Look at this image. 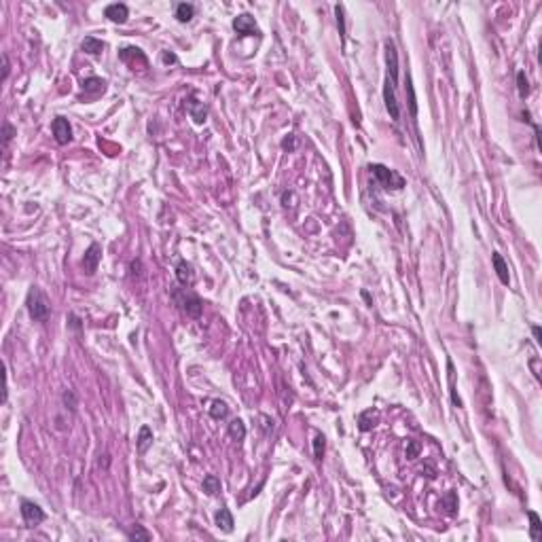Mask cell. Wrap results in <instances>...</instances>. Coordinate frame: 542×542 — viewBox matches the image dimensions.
<instances>
[{
	"instance_id": "ba28073f",
	"label": "cell",
	"mask_w": 542,
	"mask_h": 542,
	"mask_svg": "<svg viewBox=\"0 0 542 542\" xmlns=\"http://www.w3.org/2000/svg\"><path fill=\"white\" fill-rule=\"evenodd\" d=\"M386 62H388V79L396 87V83H398V53H396V47H394L392 40H386Z\"/></svg>"
},
{
	"instance_id": "d6986e66",
	"label": "cell",
	"mask_w": 542,
	"mask_h": 542,
	"mask_svg": "<svg viewBox=\"0 0 542 542\" xmlns=\"http://www.w3.org/2000/svg\"><path fill=\"white\" fill-rule=\"evenodd\" d=\"M377 417H379V413L375 411V409H368V411H364L362 415L358 417V424H360V430H371V428H373L375 424H377Z\"/></svg>"
},
{
	"instance_id": "4fadbf2b",
	"label": "cell",
	"mask_w": 542,
	"mask_h": 542,
	"mask_svg": "<svg viewBox=\"0 0 542 542\" xmlns=\"http://www.w3.org/2000/svg\"><path fill=\"white\" fill-rule=\"evenodd\" d=\"M491 261H494V267H496V274H498V278H500V282H502V284H510V276H508V267H506V263H504V259H502V254H500V252H494V254H491Z\"/></svg>"
},
{
	"instance_id": "484cf974",
	"label": "cell",
	"mask_w": 542,
	"mask_h": 542,
	"mask_svg": "<svg viewBox=\"0 0 542 542\" xmlns=\"http://www.w3.org/2000/svg\"><path fill=\"white\" fill-rule=\"evenodd\" d=\"M335 15H337L339 34H341V38H346V11H343V5H337L335 7Z\"/></svg>"
},
{
	"instance_id": "e575fe53",
	"label": "cell",
	"mask_w": 542,
	"mask_h": 542,
	"mask_svg": "<svg viewBox=\"0 0 542 542\" xmlns=\"http://www.w3.org/2000/svg\"><path fill=\"white\" fill-rule=\"evenodd\" d=\"M532 368H534V377L540 381V368H538V360H536V358L532 360Z\"/></svg>"
},
{
	"instance_id": "277c9868",
	"label": "cell",
	"mask_w": 542,
	"mask_h": 542,
	"mask_svg": "<svg viewBox=\"0 0 542 542\" xmlns=\"http://www.w3.org/2000/svg\"><path fill=\"white\" fill-rule=\"evenodd\" d=\"M383 102H386V110L392 121L401 119V106L396 102V93H394V85L390 79H386V85H383Z\"/></svg>"
},
{
	"instance_id": "ffe728a7",
	"label": "cell",
	"mask_w": 542,
	"mask_h": 542,
	"mask_svg": "<svg viewBox=\"0 0 542 542\" xmlns=\"http://www.w3.org/2000/svg\"><path fill=\"white\" fill-rule=\"evenodd\" d=\"M527 517H530V536H532V540H540L542 538V523H540L538 512L530 510V512H527Z\"/></svg>"
},
{
	"instance_id": "f546056e",
	"label": "cell",
	"mask_w": 542,
	"mask_h": 542,
	"mask_svg": "<svg viewBox=\"0 0 542 542\" xmlns=\"http://www.w3.org/2000/svg\"><path fill=\"white\" fill-rule=\"evenodd\" d=\"M13 136H15V127H13L11 123H5V125H3V138H5V146H7L9 142L13 140Z\"/></svg>"
},
{
	"instance_id": "f1b7e54d",
	"label": "cell",
	"mask_w": 542,
	"mask_h": 542,
	"mask_svg": "<svg viewBox=\"0 0 542 542\" xmlns=\"http://www.w3.org/2000/svg\"><path fill=\"white\" fill-rule=\"evenodd\" d=\"M313 455H316V460L324 458V436L322 434H316V438H313Z\"/></svg>"
},
{
	"instance_id": "4316f807",
	"label": "cell",
	"mask_w": 542,
	"mask_h": 542,
	"mask_svg": "<svg viewBox=\"0 0 542 542\" xmlns=\"http://www.w3.org/2000/svg\"><path fill=\"white\" fill-rule=\"evenodd\" d=\"M517 87H519V95L527 97V93H530V83H527V77H525L523 70L517 72Z\"/></svg>"
},
{
	"instance_id": "9c48e42d",
	"label": "cell",
	"mask_w": 542,
	"mask_h": 542,
	"mask_svg": "<svg viewBox=\"0 0 542 542\" xmlns=\"http://www.w3.org/2000/svg\"><path fill=\"white\" fill-rule=\"evenodd\" d=\"M233 28H235L237 34H259V28H256L254 17L246 15V13H244V15H237L233 19Z\"/></svg>"
},
{
	"instance_id": "cb8c5ba5",
	"label": "cell",
	"mask_w": 542,
	"mask_h": 542,
	"mask_svg": "<svg viewBox=\"0 0 542 542\" xmlns=\"http://www.w3.org/2000/svg\"><path fill=\"white\" fill-rule=\"evenodd\" d=\"M227 413H229V407H227V403H223V401H212L210 415H212L214 420H225V417H227Z\"/></svg>"
},
{
	"instance_id": "603a6c76",
	"label": "cell",
	"mask_w": 542,
	"mask_h": 542,
	"mask_svg": "<svg viewBox=\"0 0 542 542\" xmlns=\"http://www.w3.org/2000/svg\"><path fill=\"white\" fill-rule=\"evenodd\" d=\"M407 93H409V112L411 117H417V97H415V89H413V81L411 77H407Z\"/></svg>"
},
{
	"instance_id": "8992f818",
	"label": "cell",
	"mask_w": 542,
	"mask_h": 542,
	"mask_svg": "<svg viewBox=\"0 0 542 542\" xmlns=\"http://www.w3.org/2000/svg\"><path fill=\"white\" fill-rule=\"evenodd\" d=\"M51 130H53L55 140H58V144H68V142L72 140V127H70L68 119H64V117L53 119Z\"/></svg>"
},
{
	"instance_id": "836d02e7",
	"label": "cell",
	"mask_w": 542,
	"mask_h": 542,
	"mask_svg": "<svg viewBox=\"0 0 542 542\" xmlns=\"http://www.w3.org/2000/svg\"><path fill=\"white\" fill-rule=\"evenodd\" d=\"M532 333H534L536 343H542V333H540V326H534V329H532Z\"/></svg>"
},
{
	"instance_id": "8fae6325",
	"label": "cell",
	"mask_w": 542,
	"mask_h": 542,
	"mask_svg": "<svg viewBox=\"0 0 542 542\" xmlns=\"http://www.w3.org/2000/svg\"><path fill=\"white\" fill-rule=\"evenodd\" d=\"M214 523H216V527H218L220 532H225V534H231V532H233V525H235V521H233V517H231L229 508H225V506L216 512V517H214Z\"/></svg>"
},
{
	"instance_id": "30bf717a",
	"label": "cell",
	"mask_w": 542,
	"mask_h": 542,
	"mask_svg": "<svg viewBox=\"0 0 542 542\" xmlns=\"http://www.w3.org/2000/svg\"><path fill=\"white\" fill-rule=\"evenodd\" d=\"M104 15L110 19V21H115V23H125L127 21V15H130V11H127V5L123 3H112L104 9Z\"/></svg>"
},
{
	"instance_id": "7a4b0ae2",
	"label": "cell",
	"mask_w": 542,
	"mask_h": 542,
	"mask_svg": "<svg viewBox=\"0 0 542 542\" xmlns=\"http://www.w3.org/2000/svg\"><path fill=\"white\" fill-rule=\"evenodd\" d=\"M368 169L375 174V178L381 182V187H383V189H396V191H398V189H403V187H405V178H403L401 174H396L394 169L386 167V165L373 163Z\"/></svg>"
},
{
	"instance_id": "3957f363",
	"label": "cell",
	"mask_w": 542,
	"mask_h": 542,
	"mask_svg": "<svg viewBox=\"0 0 542 542\" xmlns=\"http://www.w3.org/2000/svg\"><path fill=\"white\" fill-rule=\"evenodd\" d=\"M174 299H176V303L187 311V316H191V318H199L202 316V301H199V299L195 297V294H189L187 290H176L174 292Z\"/></svg>"
},
{
	"instance_id": "d6a6232c",
	"label": "cell",
	"mask_w": 542,
	"mask_h": 542,
	"mask_svg": "<svg viewBox=\"0 0 542 542\" xmlns=\"http://www.w3.org/2000/svg\"><path fill=\"white\" fill-rule=\"evenodd\" d=\"M447 510L449 512H455V494L453 491L447 496Z\"/></svg>"
},
{
	"instance_id": "ac0fdd59",
	"label": "cell",
	"mask_w": 542,
	"mask_h": 542,
	"mask_svg": "<svg viewBox=\"0 0 542 542\" xmlns=\"http://www.w3.org/2000/svg\"><path fill=\"white\" fill-rule=\"evenodd\" d=\"M193 15H195V7L193 5H189V3H178L176 5V19L180 23H189L193 19Z\"/></svg>"
},
{
	"instance_id": "44dd1931",
	"label": "cell",
	"mask_w": 542,
	"mask_h": 542,
	"mask_svg": "<svg viewBox=\"0 0 542 542\" xmlns=\"http://www.w3.org/2000/svg\"><path fill=\"white\" fill-rule=\"evenodd\" d=\"M204 491H206L208 496H216V494L220 491V479H218L216 475H208V477L204 479Z\"/></svg>"
},
{
	"instance_id": "5b68a950",
	"label": "cell",
	"mask_w": 542,
	"mask_h": 542,
	"mask_svg": "<svg viewBox=\"0 0 542 542\" xmlns=\"http://www.w3.org/2000/svg\"><path fill=\"white\" fill-rule=\"evenodd\" d=\"M21 517H23V521H26L28 527H34V525L45 521V512H42V508L38 504L23 500L21 502Z\"/></svg>"
},
{
	"instance_id": "7402d4cb",
	"label": "cell",
	"mask_w": 542,
	"mask_h": 542,
	"mask_svg": "<svg viewBox=\"0 0 542 542\" xmlns=\"http://www.w3.org/2000/svg\"><path fill=\"white\" fill-rule=\"evenodd\" d=\"M229 436L233 440H244V436H246V426H244V422H241V420H233L229 424Z\"/></svg>"
},
{
	"instance_id": "9a60e30c",
	"label": "cell",
	"mask_w": 542,
	"mask_h": 542,
	"mask_svg": "<svg viewBox=\"0 0 542 542\" xmlns=\"http://www.w3.org/2000/svg\"><path fill=\"white\" fill-rule=\"evenodd\" d=\"M81 49L85 53H89V55H100L104 51V42L95 38V36H85V40L81 42Z\"/></svg>"
},
{
	"instance_id": "5bb4252c",
	"label": "cell",
	"mask_w": 542,
	"mask_h": 542,
	"mask_svg": "<svg viewBox=\"0 0 542 542\" xmlns=\"http://www.w3.org/2000/svg\"><path fill=\"white\" fill-rule=\"evenodd\" d=\"M187 110H189V115L193 117L195 123H204L206 117H208V108H206V104L197 102V100H191V102L187 104Z\"/></svg>"
},
{
	"instance_id": "e0dca14e",
	"label": "cell",
	"mask_w": 542,
	"mask_h": 542,
	"mask_svg": "<svg viewBox=\"0 0 542 542\" xmlns=\"http://www.w3.org/2000/svg\"><path fill=\"white\" fill-rule=\"evenodd\" d=\"M106 89V81L102 79H97V77H91L83 83V91L85 93H91V95H97V93H102Z\"/></svg>"
},
{
	"instance_id": "d4e9b609",
	"label": "cell",
	"mask_w": 542,
	"mask_h": 542,
	"mask_svg": "<svg viewBox=\"0 0 542 542\" xmlns=\"http://www.w3.org/2000/svg\"><path fill=\"white\" fill-rule=\"evenodd\" d=\"M62 403H64V407L66 409H70V411H77V407H79V401H77V394L72 392V390H66L64 394H62Z\"/></svg>"
},
{
	"instance_id": "83f0119b",
	"label": "cell",
	"mask_w": 542,
	"mask_h": 542,
	"mask_svg": "<svg viewBox=\"0 0 542 542\" xmlns=\"http://www.w3.org/2000/svg\"><path fill=\"white\" fill-rule=\"evenodd\" d=\"M127 536H130V540H151V534L142 525H134V530Z\"/></svg>"
},
{
	"instance_id": "2e32d148",
	"label": "cell",
	"mask_w": 542,
	"mask_h": 542,
	"mask_svg": "<svg viewBox=\"0 0 542 542\" xmlns=\"http://www.w3.org/2000/svg\"><path fill=\"white\" fill-rule=\"evenodd\" d=\"M153 445V432L149 426H142L138 432V453H146L149 447Z\"/></svg>"
},
{
	"instance_id": "7c38bea8",
	"label": "cell",
	"mask_w": 542,
	"mask_h": 542,
	"mask_svg": "<svg viewBox=\"0 0 542 542\" xmlns=\"http://www.w3.org/2000/svg\"><path fill=\"white\" fill-rule=\"evenodd\" d=\"M176 278L182 286H191L193 280H195V274H193V267L187 263V261H180L176 265Z\"/></svg>"
},
{
	"instance_id": "6da1fadb",
	"label": "cell",
	"mask_w": 542,
	"mask_h": 542,
	"mask_svg": "<svg viewBox=\"0 0 542 542\" xmlns=\"http://www.w3.org/2000/svg\"><path fill=\"white\" fill-rule=\"evenodd\" d=\"M28 311H30V316L34 318V320H47V316H49V301H47V297L42 294V290L40 288H36V286H32L30 288V292H28Z\"/></svg>"
},
{
	"instance_id": "1f68e13d",
	"label": "cell",
	"mask_w": 542,
	"mask_h": 542,
	"mask_svg": "<svg viewBox=\"0 0 542 542\" xmlns=\"http://www.w3.org/2000/svg\"><path fill=\"white\" fill-rule=\"evenodd\" d=\"M9 70H11V66H9V58H7V55L3 53V81H7V77H9Z\"/></svg>"
},
{
	"instance_id": "52a82bcc",
	"label": "cell",
	"mask_w": 542,
	"mask_h": 542,
	"mask_svg": "<svg viewBox=\"0 0 542 542\" xmlns=\"http://www.w3.org/2000/svg\"><path fill=\"white\" fill-rule=\"evenodd\" d=\"M100 259H102V248H100V244H91L87 248V252H85V256H83V269H85V274H87V276L95 274Z\"/></svg>"
},
{
	"instance_id": "d590c367",
	"label": "cell",
	"mask_w": 542,
	"mask_h": 542,
	"mask_svg": "<svg viewBox=\"0 0 542 542\" xmlns=\"http://www.w3.org/2000/svg\"><path fill=\"white\" fill-rule=\"evenodd\" d=\"M163 62H165V64L176 62V55H172V53H163Z\"/></svg>"
},
{
	"instance_id": "4dcf8cb0",
	"label": "cell",
	"mask_w": 542,
	"mask_h": 542,
	"mask_svg": "<svg viewBox=\"0 0 542 542\" xmlns=\"http://www.w3.org/2000/svg\"><path fill=\"white\" fill-rule=\"evenodd\" d=\"M407 445H409V447H407V458H409V460L417 458V453H420V445L415 443V440H409Z\"/></svg>"
}]
</instances>
